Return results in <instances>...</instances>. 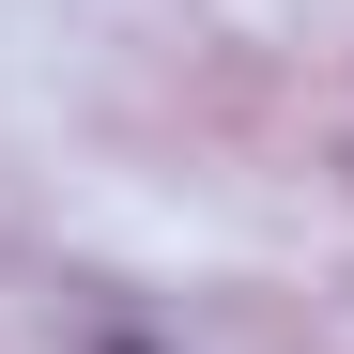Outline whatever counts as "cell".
I'll use <instances>...</instances> for the list:
<instances>
[{
	"label": "cell",
	"mask_w": 354,
	"mask_h": 354,
	"mask_svg": "<svg viewBox=\"0 0 354 354\" xmlns=\"http://www.w3.org/2000/svg\"><path fill=\"white\" fill-rule=\"evenodd\" d=\"M108 354H139V339H108Z\"/></svg>",
	"instance_id": "6da1fadb"
}]
</instances>
